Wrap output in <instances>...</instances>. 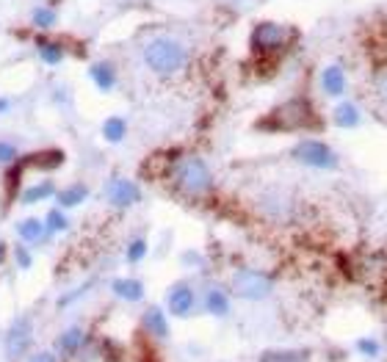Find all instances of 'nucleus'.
Returning a JSON list of instances; mask_svg holds the SVG:
<instances>
[{"label": "nucleus", "instance_id": "obj_1", "mask_svg": "<svg viewBox=\"0 0 387 362\" xmlns=\"http://www.w3.org/2000/svg\"><path fill=\"white\" fill-rule=\"evenodd\" d=\"M260 127L263 130H279V133L312 130V127H318V113H315V108L307 97H293V99L282 102L279 108H274L268 116H263Z\"/></svg>", "mask_w": 387, "mask_h": 362}, {"label": "nucleus", "instance_id": "obj_2", "mask_svg": "<svg viewBox=\"0 0 387 362\" xmlns=\"http://www.w3.org/2000/svg\"><path fill=\"white\" fill-rule=\"evenodd\" d=\"M174 182L182 193L188 196H202L213 188V174L207 169V163L196 155H188V158H180L174 166Z\"/></svg>", "mask_w": 387, "mask_h": 362}, {"label": "nucleus", "instance_id": "obj_3", "mask_svg": "<svg viewBox=\"0 0 387 362\" xmlns=\"http://www.w3.org/2000/svg\"><path fill=\"white\" fill-rule=\"evenodd\" d=\"M144 61H147V66H149L155 75L169 77V75H174V72L182 69V64H185V50H182V44H177L174 39H155V41L147 44Z\"/></svg>", "mask_w": 387, "mask_h": 362}, {"label": "nucleus", "instance_id": "obj_4", "mask_svg": "<svg viewBox=\"0 0 387 362\" xmlns=\"http://www.w3.org/2000/svg\"><path fill=\"white\" fill-rule=\"evenodd\" d=\"M229 290L243 301H263L274 290V276L257 268H238L229 279Z\"/></svg>", "mask_w": 387, "mask_h": 362}, {"label": "nucleus", "instance_id": "obj_5", "mask_svg": "<svg viewBox=\"0 0 387 362\" xmlns=\"http://www.w3.org/2000/svg\"><path fill=\"white\" fill-rule=\"evenodd\" d=\"M290 155L296 163H301L307 169H334L337 166V152L321 138H301L299 144H293Z\"/></svg>", "mask_w": 387, "mask_h": 362}, {"label": "nucleus", "instance_id": "obj_6", "mask_svg": "<svg viewBox=\"0 0 387 362\" xmlns=\"http://www.w3.org/2000/svg\"><path fill=\"white\" fill-rule=\"evenodd\" d=\"M290 41V30L276 25V22H260L252 30V47L257 55H276L279 50H285Z\"/></svg>", "mask_w": 387, "mask_h": 362}, {"label": "nucleus", "instance_id": "obj_7", "mask_svg": "<svg viewBox=\"0 0 387 362\" xmlns=\"http://www.w3.org/2000/svg\"><path fill=\"white\" fill-rule=\"evenodd\" d=\"M30 332H33V326H30L28 318H17V321L8 326V332H6V356H8L11 362H17V359L28 351Z\"/></svg>", "mask_w": 387, "mask_h": 362}, {"label": "nucleus", "instance_id": "obj_8", "mask_svg": "<svg viewBox=\"0 0 387 362\" xmlns=\"http://www.w3.org/2000/svg\"><path fill=\"white\" fill-rule=\"evenodd\" d=\"M166 307H169V312L174 318H188L194 312V307H196V293L191 290L188 282H177L166 296Z\"/></svg>", "mask_w": 387, "mask_h": 362}, {"label": "nucleus", "instance_id": "obj_9", "mask_svg": "<svg viewBox=\"0 0 387 362\" xmlns=\"http://www.w3.org/2000/svg\"><path fill=\"white\" fill-rule=\"evenodd\" d=\"M260 204H263V210H265L271 218H276V221H287V218L296 216V199L287 196V193H282V191L265 193Z\"/></svg>", "mask_w": 387, "mask_h": 362}, {"label": "nucleus", "instance_id": "obj_10", "mask_svg": "<svg viewBox=\"0 0 387 362\" xmlns=\"http://www.w3.org/2000/svg\"><path fill=\"white\" fill-rule=\"evenodd\" d=\"M105 193H108L111 204H116V207H130V204H135V202H138V196H141L138 185H135V182H130V180H122V177L111 180Z\"/></svg>", "mask_w": 387, "mask_h": 362}, {"label": "nucleus", "instance_id": "obj_11", "mask_svg": "<svg viewBox=\"0 0 387 362\" xmlns=\"http://www.w3.org/2000/svg\"><path fill=\"white\" fill-rule=\"evenodd\" d=\"M321 88H323V94H329V97H343L346 88H348V77H346L343 66H337V64L326 66V69L321 72Z\"/></svg>", "mask_w": 387, "mask_h": 362}, {"label": "nucleus", "instance_id": "obj_12", "mask_svg": "<svg viewBox=\"0 0 387 362\" xmlns=\"http://www.w3.org/2000/svg\"><path fill=\"white\" fill-rule=\"evenodd\" d=\"M257 362H312L310 348H268Z\"/></svg>", "mask_w": 387, "mask_h": 362}, {"label": "nucleus", "instance_id": "obj_13", "mask_svg": "<svg viewBox=\"0 0 387 362\" xmlns=\"http://www.w3.org/2000/svg\"><path fill=\"white\" fill-rule=\"evenodd\" d=\"M25 169L30 166V169H58L61 163H64V152L61 149H39V152H33V155H28V158H22L19 160Z\"/></svg>", "mask_w": 387, "mask_h": 362}, {"label": "nucleus", "instance_id": "obj_14", "mask_svg": "<svg viewBox=\"0 0 387 362\" xmlns=\"http://www.w3.org/2000/svg\"><path fill=\"white\" fill-rule=\"evenodd\" d=\"M141 323H144V329H147L152 337H158V340H166V337H169V321H166V312H163L160 307H149V309L144 312Z\"/></svg>", "mask_w": 387, "mask_h": 362}, {"label": "nucleus", "instance_id": "obj_15", "mask_svg": "<svg viewBox=\"0 0 387 362\" xmlns=\"http://www.w3.org/2000/svg\"><path fill=\"white\" fill-rule=\"evenodd\" d=\"M332 122L337 127H357L359 124V108L351 99H340L332 111Z\"/></svg>", "mask_w": 387, "mask_h": 362}, {"label": "nucleus", "instance_id": "obj_16", "mask_svg": "<svg viewBox=\"0 0 387 362\" xmlns=\"http://www.w3.org/2000/svg\"><path fill=\"white\" fill-rule=\"evenodd\" d=\"M111 290H113L119 298H124V301H141V298H144V285H141L138 279H130V276L113 279Z\"/></svg>", "mask_w": 387, "mask_h": 362}, {"label": "nucleus", "instance_id": "obj_17", "mask_svg": "<svg viewBox=\"0 0 387 362\" xmlns=\"http://www.w3.org/2000/svg\"><path fill=\"white\" fill-rule=\"evenodd\" d=\"M205 312H210L216 318H224L229 312V296L221 287H210L205 293Z\"/></svg>", "mask_w": 387, "mask_h": 362}, {"label": "nucleus", "instance_id": "obj_18", "mask_svg": "<svg viewBox=\"0 0 387 362\" xmlns=\"http://www.w3.org/2000/svg\"><path fill=\"white\" fill-rule=\"evenodd\" d=\"M83 345H86V332H83L80 326H69V329L58 337V348H61L64 354H77Z\"/></svg>", "mask_w": 387, "mask_h": 362}, {"label": "nucleus", "instance_id": "obj_19", "mask_svg": "<svg viewBox=\"0 0 387 362\" xmlns=\"http://www.w3.org/2000/svg\"><path fill=\"white\" fill-rule=\"evenodd\" d=\"M88 75H91V80L102 88V91H108V88H113V83H116V75H113V69H111V64H105V61H100V64H94L91 69H88Z\"/></svg>", "mask_w": 387, "mask_h": 362}, {"label": "nucleus", "instance_id": "obj_20", "mask_svg": "<svg viewBox=\"0 0 387 362\" xmlns=\"http://www.w3.org/2000/svg\"><path fill=\"white\" fill-rule=\"evenodd\" d=\"M124 133H127V124H124L122 116H111V119H105V124H102V135H105L108 144H119V141L124 138Z\"/></svg>", "mask_w": 387, "mask_h": 362}, {"label": "nucleus", "instance_id": "obj_21", "mask_svg": "<svg viewBox=\"0 0 387 362\" xmlns=\"http://www.w3.org/2000/svg\"><path fill=\"white\" fill-rule=\"evenodd\" d=\"M17 232H19V238H22V240L36 243V240H41L44 224H41L39 218H25V221H19V224H17Z\"/></svg>", "mask_w": 387, "mask_h": 362}, {"label": "nucleus", "instance_id": "obj_22", "mask_svg": "<svg viewBox=\"0 0 387 362\" xmlns=\"http://www.w3.org/2000/svg\"><path fill=\"white\" fill-rule=\"evenodd\" d=\"M354 348H357V354L365 356V359H379L381 351H384V345H381L376 337H359V340L354 343Z\"/></svg>", "mask_w": 387, "mask_h": 362}, {"label": "nucleus", "instance_id": "obj_23", "mask_svg": "<svg viewBox=\"0 0 387 362\" xmlns=\"http://www.w3.org/2000/svg\"><path fill=\"white\" fill-rule=\"evenodd\" d=\"M86 196H88V188H86V185H72V188H66V191L58 193V204H61V207H75V204H80Z\"/></svg>", "mask_w": 387, "mask_h": 362}, {"label": "nucleus", "instance_id": "obj_24", "mask_svg": "<svg viewBox=\"0 0 387 362\" xmlns=\"http://www.w3.org/2000/svg\"><path fill=\"white\" fill-rule=\"evenodd\" d=\"M53 193H55L53 182H39V185H30L28 191H22V202L25 204H33V202H41V199H47Z\"/></svg>", "mask_w": 387, "mask_h": 362}, {"label": "nucleus", "instance_id": "obj_25", "mask_svg": "<svg viewBox=\"0 0 387 362\" xmlns=\"http://www.w3.org/2000/svg\"><path fill=\"white\" fill-rule=\"evenodd\" d=\"M44 227H47V232H64V229L69 227V218H66L61 210H50Z\"/></svg>", "mask_w": 387, "mask_h": 362}, {"label": "nucleus", "instance_id": "obj_26", "mask_svg": "<svg viewBox=\"0 0 387 362\" xmlns=\"http://www.w3.org/2000/svg\"><path fill=\"white\" fill-rule=\"evenodd\" d=\"M39 55H41V61H47V64H58L64 53H61V47H58V44L41 41V44H39Z\"/></svg>", "mask_w": 387, "mask_h": 362}, {"label": "nucleus", "instance_id": "obj_27", "mask_svg": "<svg viewBox=\"0 0 387 362\" xmlns=\"http://www.w3.org/2000/svg\"><path fill=\"white\" fill-rule=\"evenodd\" d=\"M144 254H147V240L135 238L130 243V249H127V263H138V260H144Z\"/></svg>", "mask_w": 387, "mask_h": 362}, {"label": "nucleus", "instance_id": "obj_28", "mask_svg": "<svg viewBox=\"0 0 387 362\" xmlns=\"http://www.w3.org/2000/svg\"><path fill=\"white\" fill-rule=\"evenodd\" d=\"M373 88H376V97L381 99V105H387V69H381L373 80Z\"/></svg>", "mask_w": 387, "mask_h": 362}, {"label": "nucleus", "instance_id": "obj_29", "mask_svg": "<svg viewBox=\"0 0 387 362\" xmlns=\"http://www.w3.org/2000/svg\"><path fill=\"white\" fill-rule=\"evenodd\" d=\"M33 22H36L39 28H50V25L55 22V14L47 11V8H36V11H33Z\"/></svg>", "mask_w": 387, "mask_h": 362}, {"label": "nucleus", "instance_id": "obj_30", "mask_svg": "<svg viewBox=\"0 0 387 362\" xmlns=\"http://www.w3.org/2000/svg\"><path fill=\"white\" fill-rule=\"evenodd\" d=\"M14 155H17V149H14L11 144L0 141V163H8V160H14Z\"/></svg>", "mask_w": 387, "mask_h": 362}, {"label": "nucleus", "instance_id": "obj_31", "mask_svg": "<svg viewBox=\"0 0 387 362\" xmlns=\"http://www.w3.org/2000/svg\"><path fill=\"white\" fill-rule=\"evenodd\" d=\"M14 254H17V265H19V268H30V263H33V260H30V254H28L22 246H19Z\"/></svg>", "mask_w": 387, "mask_h": 362}, {"label": "nucleus", "instance_id": "obj_32", "mask_svg": "<svg viewBox=\"0 0 387 362\" xmlns=\"http://www.w3.org/2000/svg\"><path fill=\"white\" fill-rule=\"evenodd\" d=\"M30 362H55V356H53L50 351H39V354L30 356Z\"/></svg>", "mask_w": 387, "mask_h": 362}, {"label": "nucleus", "instance_id": "obj_33", "mask_svg": "<svg viewBox=\"0 0 387 362\" xmlns=\"http://www.w3.org/2000/svg\"><path fill=\"white\" fill-rule=\"evenodd\" d=\"M6 108H8V99H3V97H0V113H3Z\"/></svg>", "mask_w": 387, "mask_h": 362}, {"label": "nucleus", "instance_id": "obj_34", "mask_svg": "<svg viewBox=\"0 0 387 362\" xmlns=\"http://www.w3.org/2000/svg\"><path fill=\"white\" fill-rule=\"evenodd\" d=\"M3 254H6V249H3V243H0V260H3Z\"/></svg>", "mask_w": 387, "mask_h": 362}]
</instances>
